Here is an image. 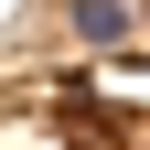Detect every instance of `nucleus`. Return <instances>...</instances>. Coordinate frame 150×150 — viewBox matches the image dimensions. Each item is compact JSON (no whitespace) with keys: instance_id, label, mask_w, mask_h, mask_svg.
Instances as JSON below:
<instances>
[{"instance_id":"1","label":"nucleus","mask_w":150,"mask_h":150,"mask_svg":"<svg viewBox=\"0 0 150 150\" xmlns=\"http://www.w3.org/2000/svg\"><path fill=\"white\" fill-rule=\"evenodd\" d=\"M64 32L86 54H139L150 32H139V0H64Z\"/></svg>"}]
</instances>
